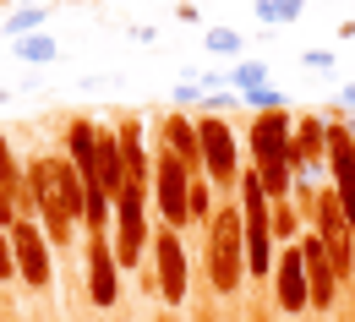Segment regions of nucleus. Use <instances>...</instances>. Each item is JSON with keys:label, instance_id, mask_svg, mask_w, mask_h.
Listing matches in <instances>:
<instances>
[{"label": "nucleus", "instance_id": "nucleus-1", "mask_svg": "<svg viewBox=\"0 0 355 322\" xmlns=\"http://www.w3.org/2000/svg\"><path fill=\"white\" fill-rule=\"evenodd\" d=\"M208 278L219 295H235L241 278H246V224H241V208L224 202L208 224Z\"/></svg>", "mask_w": 355, "mask_h": 322}, {"label": "nucleus", "instance_id": "nucleus-2", "mask_svg": "<svg viewBox=\"0 0 355 322\" xmlns=\"http://www.w3.org/2000/svg\"><path fill=\"white\" fill-rule=\"evenodd\" d=\"M142 186L126 181L115 191V262L121 268H137V257H142V246H153L148 240V213H142Z\"/></svg>", "mask_w": 355, "mask_h": 322}, {"label": "nucleus", "instance_id": "nucleus-3", "mask_svg": "<svg viewBox=\"0 0 355 322\" xmlns=\"http://www.w3.org/2000/svg\"><path fill=\"white\" fill-rule=\"evenodd\" d=\"M311 213H317V240L328 246V262H334V274L345 278L355 268V230H350V219H345V208H339V197L334 191H322L317 202H311Z\"/></svg>", "mask_w": 355, "mask_h": 322}, {"label": "nucleus", "instance_id": "nucleus-4", "mask_svg": "<svg viewBox=\"0 0 355 322\" xmlns=\"http://www.w3.org/2000/svg\"><path fill=\"white\" fill-rule=\"evenodd\" d=\"M328 170H334V197H339V208L355 230V132L345 120L328 126Z\"/></svg>", "mask_w": 355, "mask_h": 322}, {"label": "nucleus", "instance_id": "nucleus-5", "mask_svg": "<svg viewBox=\"0 0 355 322\" xmlns=\"http://www.w3.org/2000/svg\"><path fill=\"white\" fill-rule=\"evenodd\" d=\"M186 197H191V170L180 164L175 153H159V181H153V202L164 213V224L180 230L186 224Z\"/></svg>", "mask_w": 355, "mask_h": 322}, {"label": "nucleus", "instance_id": "nucleus-6", "mask_svg": "<svg viewBox=\"0 0 355 322\" xmlns=\"http://www.w3.org/2000/svg\"><path fill=\"white\" fill-rule=\"evenodd\" d=\"M6 235H11V251H17V274L28 278L33 289H44L49 284V240H44V230H39L33 219H17Z\"/></svg>", "mask_w": 355, "mask_h": 322}, {"label": "nucleus", "instance_id": "nucleus-7", "mask_svg": "<svg viewBox=\"0 0 355 322\" xmlns=\"http://www.w3.org/2000/svg\"><path fill=\"white\" fill-rule=\"evenodd\" d=\"M197 142H202V170L214 175V181H235L241 175V159H235V137H230V126H224L219 115H208V120H197Z\"/></svg>", "mask_w": 355, "mask_h": 322}, {"label": "nucleus", "instance_id": "nucleus-8", "mask_svg": "<svg viewBox=\"0 0 355 322\" xmlns=\"http://www.w3.org/2000/svg\"><path fill=\"white\" fill-rule=\"evenodd\" d=\"M153 257H159V295L180 306L186 301V246H180V230H164L153 235Z\"/></svg>", "mask_w": 355, "mask_h": 322}, {"label": "nucleus", "instance_id": "nucleus-9", "mask_svg": "<svg viewBox=\"0 0 355 322\" xmlns=\"http://www.w3.org/2000/svg\"><path fill=\"white\" fill-rule=\"evenodd\" d=\"M88 295H93V306H115V301H121L115 240H104V235H93V246H88Z\"/></svg>", "mask_w": 355, "mask_h": 322}, {"label": "nucleus", "instance_id": "nucleus-10", "mask_svg": "<svg viewBox=\"0 0 355 322\" xmlns=\"http://www.w3.org/2000/svg\"><path fill=\"white\" fill-rule=\"evenodd\" d=\"M295 246H301V262H306L311 306H317V312H328V306H334V295H339V274H334V262H328V246H322L317 235H301Z\"/></svg>", "mask_w": 355, "mask_h": 322}, {"label": "nucleus", "instance_id": "nucleus-11", "mask_svg": "<svg viewBox=\"0 0 355 322\" xmlns=\"http://www.w3.org/2000/svg\"><path fill=\"white\" fill-rule=\"evenodd\" d=\"M290 137H295V120L284 115V109H273V115H257L252 120V159L268 164V159H290ZM295 164V159H290Z\"/></svg>", "mask_w": 355, "mask_h": 322}, {"label": "nucleus", "instance_id": "nucleus-12", "mask_svg": "<svg viewBox=\"0 0 355 322\" xmlns=\"http://www.w3.org/2000/svg\"><path fill=\"white\" fill-rule=\"evenodd\" d=\"M273 284H279V306H284V312H306V306H311V289H306V262H301V246L279 251V262H273Z\"/></svg>", "mask_w": 355, "mask_h": 322}, {"label": "nucleus", "instance_id": "nucleus-13", "mask_svg": "<svg viewBox=\"0 0 355 322\" xmlns=\"http://www.w3.org/2000/svg\"><path fill=\"white\" fill-rule=\"evenodd\" d=\"M290 159H295V170H311V175H317V164L328 159V120H322V115H306V120L295 126Z\"/></svg>", "mask_w": 355, "mask_h": 322}, {"label": "nucleus", "instance_id": "nucleus-14", "mask_svg": "<svg viewBox=\"0 0 355 322\" xmlns=\"http://www.w3.org/2000/svg\"><path fill=\"white\" fill-rule=\"evenodd\" d=\"M164 153H175L186 170L202 164V142H197V126H191L186 115H170V120H164Z\"/></svg>", "mask_w": 355, "mask_h": 322}, {"label": "nucleus", "instance_id": "nucleus-15", "mask_svg": "<svg viewBox=\"0 0 355 322\" xmlns=\"http://www.w3.org/2000/svg\"><path fill=\"white\" fill-rule=\"evenodd\" d=\"M115 142H121V159H126V181H148V153H142V132H137V120H121L115 126Z\"/></svg>", "mask_w": 355, "mask_h": 322}, {"label": "nucleus", "instance_id": "nucleus-16", "mask_svg": "<svg viewBox=\"0 0 355 322\" xmlns=\"http://www.w3.org/2000/svg\"><path fill=\"white\" fill-rule=\"evenodd\" d=\"M93 137H98V132H93L88 120H77V126L66 132V159L77 164V175H88V170H93Z\"/></svg>", "mask_w": 355, "mask_h": 322}, {"label": "nucleus", "instance_id": "nucleus-17", "mask_svg": "<svg viewBox=\"0 0 355 322\" xmlns=\"http://www.w3.org/2000/svg\"><path fill=\"white\" fill-rule=\"evenodd\" d=\"M11 55L28 60V66H44V60H55V39H49V33H28V39L11 44Z\"/></svg>", "mask_w": 355, "mask_h": 322}, {"label": "nucleus", "instance_id": "nucleus-18", "mask_svg": "<svg viewBox=\"0 0 355 322\" xmlns=\"http://www.w3.org/2000/svg\"><path fill=\"white\" fill-rule=\"evenodd\" d=\"M252 6H257V17H263L268 28H279V22H295L306 0H252Z\"/></svg>", "mask_w": 355, "mask_h": 322}, {"label": "nucleus", "instance_id": "nucleus-19", "mask_svg": "<svg viewBox=\"0 0 355 322\" xmlns=\"http://www.w3.org/2000/svg\"><path fill=\"white\" fill-rule=\"evenodd\" d=\"M39 28H44V11H39V6H22V11L6 17V33H11V39H28V33H39Z\"/></svg>", "mask_w": 355, "mask_h": 322}, {"label": "nucleus", "instance_id": "nucleus-20", "mask_svg": "<svg viewBox=\"0 0 355 322\" xmlns=\"http://www.w3.org/2000/svg\"><path fill=\"white\" fill-rule=\"evenodd\" d=\"M230 77H235V88H241V93H257V88H268V66H263V60H241V66H235Z\"/></svg>", "mask_w": 355, "mask_h": 322}, {"label": "nucleus", "instance_id": "nucleus-21", "mask_svg": "<svg viewBox=\"0 0 355 322\" xmlns=\"http://www.w3.org/2000/svg\"><path fill=\"white\" fill-rule=\"evenodd\" d=\"M241 104H252V109H268V115H273V109H284V93H279V88H257V93H241Z\"/></svg>", "mask_w": 355, "mask_h": 322}, {"label": "nucleus", "instance_id": "nucleus-22", "mask_svg": "<svg viewBox=\"0 0 355 322\" xmlns=\"http://www.w3.org/2000/svg\"><path fill=\"white\" fill-rule=\"evenodd\" d=\"M208 49H219V55H235V49H241V39H235L230 28H214V33H208Z\"/></svg>", "mask_w": 355, "mask_h": 322}, {"label": "nucleus", "instance_id": "nucleus-23", "mask_svg": "<svg viewBox=\"0 0 355 322\" xmlns=\"http://www.w3.org/2000/svg\"><path fill=\"white\" fill-rule=\"evenodd\" d=\"M0 278H17V251H11V235L0 230Z\"/></svg>", "mask_w": 355, "mask_h": 322}, {"label": "nucleus", "instance_id": "nucleus-24", "mask_svg": "<svg viewBox=\"0 0 355 322\" xmlns=\"http://www.w3.org/2000/svg\"><path fill=\"white\" fill-rule=\"evenodd\" d=\"M295 230V213H290V208H279V213H273V235H290Z\"/></svg>", "mask_w": 355, "mask_h": 322}, {"label": "nucleus", "instance_id": "nucleus-25", "mask_svg": "<svg viewBox=\"0 0 355 322\" xmlns=\"http://www.w3.org/2000/svg\"><path fill=\"white\" fill-rule=\"evenodd\" d=\"M202 98H208V93L191 88V82H186V88H175V104H202Z\"/></svg>", "mask_w": 355, "mask_h": 322}, {"label": "nucleus", "instance_id": "nucleus-26", "mask_svg": "<svg viewBox=\"0 0 355 322\" xmlns=\"http://www.w3.org/2000/svg\"><path fill=\"white\" fill-rule=\"evenodd\" d=\"M339 98H345V109H355V82H350L345 93H339Z\"/></svg>", "mask_w": 355, "mask_h": 322}, {"label": "nucleus", "instance_id": "nucleus-27", "mask_svg": "<svg viewBox=\"0 0 355 322\" xmlns=\"http://www.w3.org/2000/svg\"><path fill=\"white\" fill-rule=\"evenodd\" d=\"M0 104H6V93H0Z\"/></svg>", "mask_w": 355, "mask_h": 322}]
</instances>
